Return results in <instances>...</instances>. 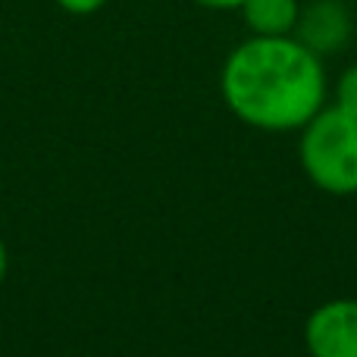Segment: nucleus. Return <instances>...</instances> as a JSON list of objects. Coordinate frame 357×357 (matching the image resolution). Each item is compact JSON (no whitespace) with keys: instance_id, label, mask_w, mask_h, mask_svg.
<instances>
[{"instance_id":"0eeeda50","label":"nucleus","mask_w":357,"mask_h":357,"mask_svg":"<svg viewBox=\"0 0 357 357\" xmlns=\"http://www.w3.org/2000/svg\"><path fill=\"white\" fill-rule=\"evenodd\" d=\"M54 3L60 6V10L73 13V16H91V13L104 10L107 0H54Z\"/></svg>"},{"instance_id":"f257e3e1","label":"nucleus","mask_w":357,"mask_h":357,"mask_svg":"<svg viewBox=\"0 0 357 357\" xmlns=\"http://www.w3.org/2000/svg\"><path fill=\"white\" fill-rule=\"evenodd\" d=\"M220 94L251 129L301 132L326 104V66L295 35H251L222 63Z\"/></svg>"},{"instance_id":"1a4fd4ad","label":"nucleus","mask_w":357,"mask_h":357,"mask_svg":"<svg viewBox=\"0 0 357 357\" xmlns=\"http://www.w3.org/2000/svg\"><path fill=\"white\" fill-rule=\"evenodd\" d=\"M6 273H10V251H6V241L0 238V285H3Z\"/></svg>"},{"instance_id":"423d86ee","label":"nucleus","mask_w":357,"mask_h":357,"mask_svg":"<svg viewBox=\"0 0 357 357\" xmlns=\"http://www.w3.org/2000/svg\"><path fill=\"white\" fill-rule=\"evenodd\" d=\"M333 104L345 107V110L357 113V63L354 66H348L345 73L339 75V82H335V100Z\"/></svg>"},{"instance_id":"7ed1b4c3","label":"nucleus","mask_w":357,"mask_h":357,"mask_svg":"<svg viewBox=\"0 0 357 357\" xmlns=\"http://www.w3.org/2000/svg\"><path fill=\"white\" fill-rule=\"evenodd\" d=\"M304 348L310 357H357V298H333L310 310Z\"/></svg>"},{"instance_id":"f03ea898","label":"nucleus","mask_w":357,"mask_h":357,"mask_svg":"<svg viewBox=\"0 0 357 357\" xmlns=\"http://www.w3.org/2000/svg\"><path fill=\"white\" fill-rule=\"evenodd\" d=\"M301 169L320 191L335 197L357 195V113L323 104L298 142Z\"/></svg>"},{"instance_id":"6e6552de","label":"nucleus","mask_w":357,"mask_h":357,"mask_svg":"<svg viewBox=\"0 0 357 357\" xmlns=\"http://www.w3.org/2000/svg\"><path fill=\"white\" fill-rule=\"evenodd\" d=\"M191 3H197V6H204V10H216V13H222V10H238L245 0H191Z\"/></svg>"},{"instance_id":"20e7f679","label":"nucleus","mask_w":357,"mask_h":357,"mask_svg":"<svg viewBox=\"0 0 357 357\" xmlns=\"http://www.w3.org/2000/svg\"><path fill=\"white\" fill-rule=\"evenodd\" d=\"M295 38L304 41L317 54H335L351 38V13L342 0H314L304 6L298 16Z\"/></svg>"},{"instance_id":"39448f33","label":"nucleus","mask_w":357,"mask_h":357,"mask_svg":"<svg viewBox=\"0 0 357 357\" xmlns=\"http://www.w3.org/2000/svg\"><path fill=\"white\" fill-rule=\"evenodd\" d=\"M251 35H295L298 16H301V0H245L238 6Z\"/></svg>"}]
</instances>
